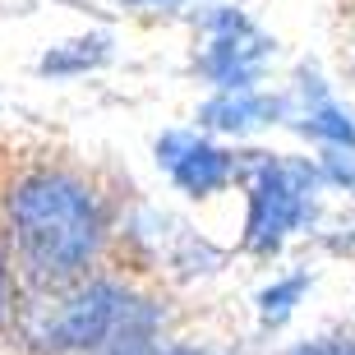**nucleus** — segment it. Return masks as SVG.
<instances>
[{
    "mask_svg": "<svg viewBox=\"0 0 355 355\" xmlns=\"http://www.w3.org/2000/svg\"><path fill=\"white\" fill-rule=\"evenodd\" d=\"M120 208L83 166L37 157L0 180V240L19 286H65L106 268Z\"/></svg>",
    "mask_w": 355,
    "mask_h": 355,
    "instance_id": "1",
    "label": "nucleus"
},
{
    "mask_svg": "<svg viewBox=\"0 0 355 355\" xmlns=\"http://www.w3.org/2000/svg\"><path fill=\"white\" fill-rule=\"evenodd\" d=\"M24 355H144L166 342V300L120 272L19 286L10 337Z\"/></svg>",
    "mask_w": 355,
    "mask_h": 355,
    "instance_id": "2",
    "label": "nucleus"
},
{
    "mask_svg": "<svg viewBox=\"0 0 355 355\" xmlns=\"http://www.w3.org/2000/svg\"><path fill=\"white\" fill-rule=\"evenodd\" d=\"M236 189L245 198L240 212V254L254 263H277L300 236H314L328 217V189L314 157L272 153V148H240Z\"/></svg>",
    "mask_w": 355,
    "mask_h": 355,
    "instance_id": "3",
    "label": "nucleus"
},
{
    "mask_svg": "<svg viewBox=\"0 0 355 355\" xmlns=\"http://www.w3.org/2000/svg\"><path fill=\"white\" fill-rule=\"evenodd\" d=\"M194 74L212 92L259 88L277 60V37L250 10L212 0L194 19Z\"/></svg>",
    "mask_w": 355,
    "mask_h": 355,
    "instance_id": "4",
    "label": "nucleus"
},
{
    "mask_svg": "<svg viewBox=\"0 0 355 355\" xmlns=\"http://www.w3.org/2000/svg\"><path fill=\"white\" fill-rule=\"evenodd\" d=\"M153 162L171 180L175 194L189 203H212L226 189H236L240 157L226 139H212L203 130H162L153 139Z\"/></svg>",
    "mask_w": 355,
    "mask_h": 355,
    "instance_id": "5",
    "label": "nucleus"
},
{
    "mask_svg": "<svg viewBox=\"0 0 355 355\" xmlns=\"http://www.w3.org/2000/svg\"><path fill=\"white\" fill-rule=\"evenodd\" d=\"M286 130L318 148V153H351L355 157V111L332 92V83L314 65L295 69L286 88Z\"/></svg>",
    "mask_w": 355,
    "mask_h": 355,
    "instance_id": "6",
    "label": "nucleus"
},
{
    "mask_svg": "<svg viewBox=\"0 0 355 355\" xmlns=\"http://www.w3.org/2000/svg\"><path fill=\"white\" fill-rule=\"evenodd\" d=\"M286 125V88H231V92H212L208 102L198 106V130L212 134V139H254L263 130Z\"/></svg>",
    "mask_w": 355,
    "mask_h": 355,
    "instance_id": "7",
    "label": "nucleus"
},
{
    "mask_svg": "<svg viewBox=\"0 0 355 355\" xmlns=\"http://www.w3.org/2000/svg\"><path fill=\"white\" fill-rule=\"evenodd\" d=\"M314 291V268H282L254 291V323L263 337H277Z\"/></svg>",
    "mask_w": 355,
    "mask_h": 355,
    "instance_id": "8",
    "label": "nucleus"
},
{
    "mask_svg": "<svg viewBox=\"0 0 355 355\" xmlns=\"http://www.w3.org/2000/svg\"><path fill=\"white\" fill-rule=\"evenodd\" d=\"M111 55H116L111 33H83V37L46 46L42 60H37V74L42 79H88V74H97Z\"/></svg>",
    "mask_w": 355,
    "mask_h": 355,
    "instance_id": "9",
    "label": "nucleus"
},
{
    "mask_svg": "<svg viewBox=\"0 0 355 355\" xmlns=\"http://www.w3.org/2000/svg\"><path fill=\"white\" fill-rule=\"evenodd\" d=\"M282 355H355V328H328V332H314L304 342L286 346Z\"/></svg>",
    "mask_w": 355,
    "mask_h": 355,
    "instance_id": "10",
    "label": "nucleus"
},
{
    "mask_svg": "<svg viewBox=\"0 0 355 355\" xmlns=\"http://www.w3.org/2000/svg\"><path fill=\"white\" fill-rule=\"evenodd\" d=\"M14 304H19V272H14V263H10V250H5V240H0V342L10 337Z\"/></svg>",
    "mask_w": 355,
    "mask_h": 355,
    "instance_id": "11",
    "label": "nucleus"
},
{
    "mask_svg": "<svg viewBox=\"0 0 355 355\" xmlns=\"http://www.w3.org/2000/svg\"><path fill=\"white\" fill-rule=\"evenodd\" d=\"M144 355H236V351L212 346V342H175V337H166V342H157L153 351H144Z\"/></svg>",
    "mask_w": 355,
    "mask_h": 355,
    "instance_id": "12",
    "label": "nucleus"
},
{
    "mask_svg": "<svg viewBox=\"0 0 355 355\" xmlns=\"http://www.w3.org/2000/svg\"><path fill=\"white\" fill-rule=\"evenodd\" d=\"M130 14H148V19H171V14L189 10V0H120Z\"/></svg>",
    "mask_w": 355,
    "mask_h": 355,
    "instance_id": "13",
    "label": "nucleus"
},
{
    "mask_svg": "<svg viewBox=\"0 0 355 355\" xmlns=\"http://www.w3.org/2000/svg\"><path fill=\"white\" fill-rule=\"evenodd\" d=\"M351 5H355V0H351Z\"/></svg>",
    "mask_w": 355,
    "mask_h": 355,
    "instance_id": "14",
    "label": "nucleus"
}]
</instances>
